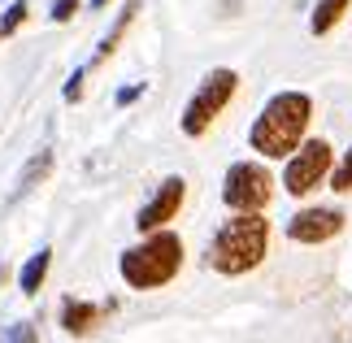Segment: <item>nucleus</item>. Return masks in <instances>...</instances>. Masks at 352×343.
Wrapping results in <instances>:
<instances>
[{
  "label": "nucleus",
  "instance_id": "obj_1",
  "mask_svg": "<svg viewBox=\"0 0 352 343\" xmlns=\"http://www.w3.org/2000/svg\"><path fill=\"white\" fill-rule=\"evenodd\" d=\"M309 122H314V96L309 91H278V96H270L265 109L252 118L248 144H252V153H261L265 161H283L305 144Z\"/></svg>",
  "mask_w": 352,
  "mask_h": 343
},
{
  "label": "nucleus",
  "instance_id": "obj_2",
  "mask_svg": "<svg viewBox=\"0 0 352 343\" xmlns=\"http://www.w3.org/2000/svg\"><path fill=\"white\" fill-rule=\"evenodd\" d=\"M270 252V222L261 213H235L231 222L218 226V235L209 239V269L239 278V274L256 269Z\"/></svg>",
  "mask_w": 352,
  "mask_h": 343
},
{
  "label": "nucleus",
  "instance_id": "obj_3",
  "mask_svg": "<svg viewBox=\"0 0 352 343\" xmlns=\"http://www.w3.org/2000/svg\"><path fill=\"white\" fill-rule=\"evenodd\" d=\"M118 269H122V283L135 287V291L166 287V283L179 278V269H183V239L161 226L153 235H144V243H135V248L122 252Z\"/></svg>",
  "mask_w": 352,
  "mask_h": 343
},
{
  "label": "nucleus",
  "instance_id": "obj_4",
  "mask_svg": "<svg viewBox=\"0 0 352 343\" xmlns=\"http://www.w3.org/2000/svg\"><path fill=\"white\" fill-rule=\"evenodd\" d=\"M239 91V74L218 65V70H209L205 78L196 83V96L183 104V118H179V131L187 140H200V135H209V126L222 118V109L235 100Z\"/></svg>",
  "mask_w": 352,
  "mask_h": 343
},
{
  "label": "nucleus",
  "instance_id": "obj_5",
  "mask_svg": "<svg viewBox=\"0 0 352 343\" xmlns=\"http://www.w3.org/2000/svg\"><path fill=\"white\" fill-rule=\"evenodd\" d=\"M331 170H335V148L327 140H305L287 157V166H283V191L296 196V200H305V196H314L322 183H331Z\"/></svg>",
  "mask_w": 352,
  "mask_h": 343
},
{
  "label": "nucleus",
  "instance_id": "obj_6",
  "mask_svg": "<svg viewBox=\"0 0 352 343\" xmlns=\"http://www.w3.org/2000/svg\"><path fill=\"white\" fill-rule=\"evenodd\" d=\"M274 200V178L261 161H235L222 178V204L231 213H265Z\"/></svg>",
  "mask_w": 352,
  "mask_h": 343
},
{
  "label": "nucleus",
  "instance_id": "obj_7",
  "mask_svg": "<svg viewBox=\"0 0 352 343\" xmlns=\"http://www.w3.org/2000/svg\"><path fill=\"white\" fill-rule=\"evenodd\" d=\"M183 200H187V178H183V174H170V178H161L157 196L148 200L140 213H135V230H140V235H153V230L170 226L174 217H179Z\"/></svg>",
  "mask_w": 352,
  "mask_h": 343
},
{
  "label": "nucleus",
  "instance_id": "obj_8",
  "mask_svg": "<svg viewBox=\"0 0 352 343\" xmlns=\"http://www.w3.org/2000/svg\"><path fill=\"white\" fill-rule=\"evenodd\" d=\"M344 209H327V204H314V209H300L296 217H287V239L292 243H327L344 230Z\"/></svg>",
  "mask_w": 352,
  "mask_h": 343
},
{
  "label": "nucleus",
  "instance_id": "obj_9",
  "mask_svg": "<svg viewBox=\"0 0 352 343\" xmlns=\"http://www.w3.org/2000/svg\"><path fill=\"white\" fill-rule=\"evenodd\" d=\"M100 318H104V309H96L91 300H65L61 305V326H65V335H74V339H83V335H91L100 326Z\"/></svg>",
  "mask_w": 352,
  "mask_h": 343
},
{
  "label": "nucleus",
  "instance_id": "obj_10",
  "mask_svg": "<svg viewBox=\"0 0 352 343\" xmlns=\"http://www.w3.org/2000/svg\"><path fill=\"white\" fill-rule=\"evenodd\" d=\"M135 13H140V0H126V9L118 13V22L104 31V39H100V48H96V57H91V65H100V61H109L113 52H118V44L126 39V31H131V22H135Z\"/></svg>",
  "mask_w": 352,
  "mask_h": 343
},
{
  "label": "nucleus",
  "instance_id": "obj_11",
  "mask_svg": "<svg viewBox=\"0 0 352 343\" xmlns=\"http://www.w3.org/2000/svg\"><path fill=\"white\" fill-rule=\"evenodd\" d=\"M348 13H352V0H318L314 18H309V31H314V35H331Z\"/></svg>",
  "mask_w": 352,
  "mask_h": 343
},
{
  "label": "nucleus",
  "instance_id": "obj_12",
  "mask_svg": "<svg viewBox=\"0 0 352 343\" xmlns=\"http://www.w3.org/2000/svg\"><path fill=\"white\" fill-rule=\"evenodd\" d=\"M48 265H52V248H39L35 256H26V265L18 274L22 296H39V287H44V278H48Z\"/></svg>",
  "mask_w": 352,
  "mask_h": 343
},
{
  "label": "nucleus",
  "instance_id": "obj_13",
  "mask_svg": "<svg viewBox=\"0 0 352 343\" xmlns=\"http://www.w3.org/2000/svg\"><path fill=\"white\" fill-rule=\"evenodd\" d=\"M48 170H52V153H48V148H39V153H35L31 161H26V170L18 174V187H13V200H18V196H26V191H31V187L39 183V178H48Z\"/></svg>",
  "mask_w": 352,
  "mask_h": 343
},
{
  "label": "nucleus",
  "instance_id": "obj_14",
  "mask_svg": "<svg viewBox=\"0 0 352 343\" xmlns=\"http://www.w3.org/2000/svg\"><path fill=\"white\" fill-rule=\"evenodd\" d=\"M331 191H340V196H352V148L344 153V161L331 170Z\"/></svg>",
  "mask_w": 352,
  "mask_h": 343
},
{
  "label": "nucleus",
  "instance_id": "obj_15",
  "mask_svg": "<svg viewBox=\"0 0 352 343\" xmlns=\"http://www.w3.org/2000/svg\"><path fill=\"white\" fill-rule=\"evenodd\" d=\"M26 13H31V5H26V0H13V5L5 9V18H0V35H13L26 22Z\"/></svg>",
  "mask_w": 352,
  "mask_h": 343
},
{
  "label": "nucleus",
  "instance_id": "obj_16",
  "mask_svg": "<svg viewBox=\"0 0 352 343\" xmlns=\"http://www.w3.org/2000/svg\"><path fill=\"white\" fill-rule=\"evenodd\" d=\"M0 343H39V335H35V326H31V322H18V326H5Z\"/></svg>",
  "mask_w": 352,
  "mask_h": 343
},
{
  "label": "nucleus",
  "instance_id": "obj_17",
  "mask_svg": "<svg viewBox=\"0 0 352 343\" xmlns=\"http://www.w3.org/2000/svg\"><path fill=\"white\" fill-rule=\"evenodd\" d=\"M83 78H87V65H78V70L70 74V78H65V100H70V104H78V100H83Z\"/></svg>",
  "mask_w": 352,
  "mask_h": 343
},
{
  "label": "nucleus",
  "instance_id": "obj_18",
  "mask_svg": "<svg viewBox=\"0 0 352 343\" xmlns=\"http://www.w3.org/2000/svg\"><path fill=\"white\" fill-rule=\"evenodd\" d=\"M83 9V0H52V22H70Z\"/></svg>",
  "mask_w": 352,
  "mask_h": 343
},
{
  "label": "nucleus",
  "instance_id": "obj_19",
  "mask_svg": "<svg viewBox=\"0 0 352 343\" xmlns=\"http://www.w3.org/2000/svg\"><path fill=\"white\" fill-rule=\"evenodd\" d=\"M140 96H144V83H135V87H122V91L113 96V104H118V109H126V104H135V100H140Z\"/></svg>",
  "mask_w": 352,
  "mask_h": 343
},
{
  "label": "nucleus",
  "instance_id": "obj_20",
  "mask_svg": "<svg viewBox=\"0 0 352 343\" xmlns=\"http://www.w3.org/2000/svg\"><path fill=\"white\" fill-rule=\"evenodd\" d=\"M104 5H109V0H91V9H104Z\"/></svg>",
  "mask_w": 352,
  "mask_h": 343
}]
</instances>
